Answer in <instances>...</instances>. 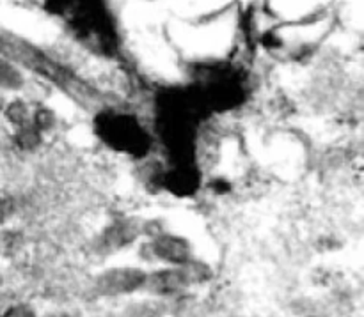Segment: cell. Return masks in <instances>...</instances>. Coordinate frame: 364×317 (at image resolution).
<instances>
[{
  "mask_svg": "<svg viewBox=\"0 0 364 317\" xmlns=\"http://www.w3.org/2000/svg\"><path fill=\"white\" fill-rule=\"evenodd\" d=\"M98 131L110 145L119 148L121 151L135 152L141 155L148 148V138H146L144 130L139 126L137 121L132 116L124 113H100Z\"/></svg>",
  "mask_w": 364,
  "mask_h": 317,
  "instance_id": "obj_1",
  "label": "cell"
},
{
  "mask_svg": "<svg viewBox=\"0 0 364 317\" xmlns=\"http://www.w3.org/2000/svg\"><path fill=\"white\" fill-rule=\"evenodd\" d=\"M146 275L139 268H112L103 272L96 279L95 291L100 296H121L142 289L146 282Z\"/></svg>",
  "mask_w": 364,
  "mask_h": 317,
  "instance_id": "obj_2",
  "label": "cell"
},
{
  "mask_svg": "<svg viewBox=\"0 0 364 317\" xmlns=\"http://www.w3.org/2000/svg\"><path fill=\"white\" fill-rule=\"evenodd\" d=\"M151 254L164 262H169L173 266H181L192 259V248L185 238L176 234L160 233L153 238Z\"/></svg>",
  "mask_w": 364,
  "mask_h": 317,
  "instance_id": "obj_3",
  "label": "cell"
},
{
  "mask_svg": "<svg viewBox=\"0 0 364 317\" xmlns=\"http://www.w3.org/2000/svg\"><path fill=\"white\" fill-rule=\"evenodd\" d=\"M191 286L187 279V273L181 266H174L169 269H160V272L146 275L144 287L153 294H160V296H169V294H176L180 291L187 289Z\"/></svg>",
  "mask_w": 364,
  "mask_h": 317,
  "instance_id": "obj_4",
  "label": "cell"
},
{
  "mask_svg": "<svg viewBox=\"0 0 364 317\" xmlns=\"http://www.w3.org/2000/svg\"><path fill=\"white\" fill-rule=\"evenodd\" d=\"M23 87L25 77L21 67L0 57V92H18Z\"/></svg>",
  "mask_w": 364,
  "mask_h": 317,
  "instance_id": "obj_5",
  "label": "cell"
},
{
  "mask_svg": "<svg viewBox=\"0 0 364 317\" xmlns=\"http://www.w3.org/2000/svg\"><path fill=\"white\" fill-rule=\"evenodd\" d=\"M2 117L6 119L7 124H11V126L16 130V128L31 124L32 109L28 106V103L25 101V99L13 98L6 103V106H4Z\"/></svg>",
  "mask_w": 364,
  "mask_h": 317,
  "instance_id": "obj_6",
  "label": "cell"
},
{
  "mask_svg": "<svg viewBox=\"0 0 364 317\" xmlns=\"http://www.w3.org/2000/svg\"><path fill=\"white\" fill-rule=\"evenodd\" d=\"M137 234V229L132 227L128 222H119L114 227H110L109 233L105 236V247L109 248H119L124 247L127 243H130L132 240Z\"/></svg>",
  "mask_w": 364,
  "mask_h": 317,
  "instance_id": "obj_7",
  "label": "cell"
},
{
  "mask_svg": "<svg viewBox=\"0 0 364 317\" xmlns=\"http://www.w3.org/2000/svg\"><path fill=\"white\" fill-rule=\"evenodd\" d=\"M41 138L43 135L32 124H27V126H21L14 130L13 140L21 151H34L41 144Z\"/></svg>",
  "mask_w": 364,
  "mask_h": 317,
  "instance_id": "obj_8",
  "label": "cell"
},
{
  "mask_svg": "<svg viewBox=\"0 0 364 317\" xmlns=\"http://www.w3.org/2000/svg\"><path fill=\"white\" fill-rule=\"evenodd\" d=\"M31 124L39 131L41 135H45L46 131H50L55 124V113L52 112L46 106H39V109L32 110V119Z\"/></svg>",
  "mask_w": 364,
  "mask_h": 317,
  "instance_id": "obj_9",
  "label": "cell"
},
{
  "mask_svg": "<svg viewBox=\"0 0 364 317\" xmlns=\"http://www.w3.org/2000/svg\"><path fill=\"white\" fill-rule=\"evenodd\" d=\"M0 317H36V314L28 305L18 304V305H11L9 308H6Z\"/></svg>",
  "mask_w": 364,
  "mask_h": 317,
  "instance_id": "obj_10",
  "label": "cell"
},
{
  "mask_svg": "<svg viewBox=\"0 0 364 317\" xmlns=\"http://www.w3.org/2000/svg\"><path fill=\"white\" fill-rule=\"evenodd\" d=\"M9 215H11L9 201H7V199L0 197V223H2L4 220H6Z\"/></svg>",
  "mask_w": 364,
  "mask_h": 317,
  "instance_id": "obj_11",
  "label": "cell"
},
{
  "mask_svg": "<svg viewBox=\"0 0 364 317\" xmlns=\"http://www.w3.org/2000/svg\"><path fill=\"white\" fill-rule=\"evenodd\" d=\"M7 99L6 96H4V92H0V117H2V112H4V106H6Z\"/></svg>",
  "mask_w": 364,
  "mask_h": 317,
  "instance_id": "obj_12",
  "label": "cell"
},
{
  "mask_svg": "<svg viewBox=\"0 0 364 317\" xmlns=\"http://www.w3.org/2000/svg\"><path fill=\"white\" fill-rule=\"evenodd\" d=\"M43 317H68L66 314H46V316H43Z\"/></svg>",
  "mask_w": 364,
  "mask_h": 317,
  "instance_id": "obj_13",
  "label": "cell"
},
{
  "mask_svg": "<svg viewBox=\"0 0 364 317\" xmlns=\"http://www.w3.org/2000/svg\"><path fill=\"white\" fill-rule=\"evenodd\" d=\"M0 286H2V275H0Z\"/></svg>",
  "mask_w": 364,
  "mask_h": 317,
  "instance_id": "obj_14",
  "label": "cell"
}]
</instances>
